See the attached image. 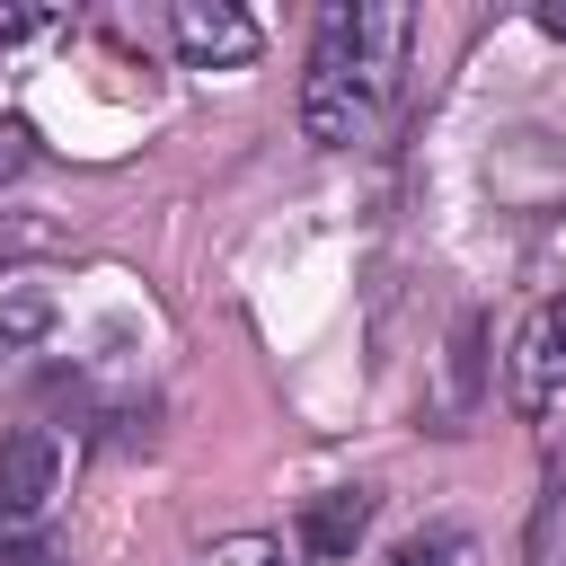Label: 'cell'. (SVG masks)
I'll return each mask as SVG.
<instances>
[{
	"instance_id": "9c48e42d",
	"label": "cell",
	"mask_w": 566,
	"mask_h": 566,
	"mask_svg": "<svg viewBox=\"0 0 566 566\" xmlns=\"http://www.w3.org/2000/svg\"><path fill=\"white\" fill-rule=\"evenodd\" d=\"M27 159H35V133H27L18 115H0V186H9V177H18Z\"/></svg>"
},
{
	"instance_id": "7a4b0ae2",
	"label": "cell",
	"mask_w": 566,
	"mask_h": 566,
	"mask_svg": "<svg viewBox=\"0 0 566 566\" xmlns=\"http://www.w3.org/2000/svg\"><path fill=\"white\" fill-rule=\"evenodd\" d=\"M566 398V292H548L531 318H522V336H513V354H504V407L513 416H548Z\"/></svg>"
},
{
	"instance_id": "3957f363",
	"label": "cell",
	"mask_w": 566,
	"mask_h": 566,
	"mask_svg": "<svg viewBox=\"0 0 566 566\" xmlns=\"http://www.w3.org/2000/svg\"><path fill=\"white\" fill-rule=\"evenodd\" d=\"M168 44H177L186 71H248L256 44H265V27L239 0H177L168 9Z\"/></svg>"
},
{
	"instance_id": "ba28073f",
	"label": "cell",
	"mask_w": 566,
	"mask_h": 566,
	"mask_svg": "<svg viewBox=\"0 0 566 566\" xmlns=\"http://www.w3.org/2000/svg\"><path fill=\"white\" fill-rule=\"evenodd\" d=\"M62 18L53 9H0V44H35V35H53Z\"/></svg>"
},
{
	"instance_id": "8fae6325",
	"label": "cell",
	"mask_w": 566,
	"mask_h": 566,
	"mask_svg": "<svg viewBox=\"0 0 566 566\" xmlns=\"http://www.w3.org/2000/svg\"><path fill=\"white\" fill-rule=\"evenodd\" d=\"M531 18H539V35H557V44H566V0H539Z\"/></svg>"
},
{
	"instance_id": "5b68a950",
	"label": "cell",
	"mask_w": 566,
	"mask_h": 566,
	"mask_svg": "<svg viewBox=\"0 0 566 566\" xmlns=\"http://www.w3.org/2000/svg\"><path fill=\"white\" fill-rule=\"evenodd\" d=\"M371 486H327V495H310V513H301V557H318V566H336V557H354L363 548V531H371Z\"/></svg>"
},
{
	"instance_id": "52a82bcc",
	"label": "cell",
	"mask_w": 566,
	"mask_h": 566,
	"mask_svg": "<svg viewBox=\"0 0 566 566\" xmlns=\"http://www.w3.org/2000/svg\"><path fill=\"white\" fill-rule=\"evenodd\" d=\"M203 566H310L301 548H283V539H265V531H239V539H221Z\"/></svg>"
},
{
	"instance_id": "6da1fadb",
	"label": "cell",
	"mask_w": 566,
	"mask_h": 566,
	"mask_svg": "<svg viewBox=\"0 0 566 566\" xmlns=\"http://www.w3.org/2000/svg\"><path fill=\"white\" fill-rule=\"evenodd\" d=\"M407 44H416V9L398 0L318 9L310 62H301V133L318 150H363L407 88Z\"/></svg>"
},
{
	"instance_id": "30bf717a",
	"label": "cell",
	"mask_w": 566,
	"mask_h": 566,
	"mask_svg": "<svg viewBox=\"0 0 566 566\" xmlns=\"http://www.w3.org/2000/svg\"><path fill=\"white\" fill-rule=\"evenodd\" d=\"M44 327V301H9V318H0V345H18V336H35Z\"/></svg>"
},
{
	"instance_id": "277c9868",
	"label": "cell",
	"mask_w": 566,
	"mask_h": 566,
	"mask_svg": "<svg viewBox=\"0 0 566 566\" xmlns=\"http://www.w3.org/2000/svg\"><path fill=\"white\" fill-rule=\"evenodd\" d=\"M53 478H62V442L44 424L0 433V522H35L53 504Z\"/></svg>"
},
{
	"instance_id": "8992f818",
	"label": "cell",
	"mask_w": 566,
	"mask_h": 566,
	"mask_svg": "<svg viewBox=\"0 0 566 566\" xmlns=\"http://www.w3.org/2000/svg\"><path fill=\"white\" fill-rule=\"evenodd\" d=\"M469 557V531L460 522H433V531H416V539H398L380 566H460Z\"/></svg>"
},
{
	"instance_id": "7c38bea8",
	"label": "cell",
	"mask_w": 566,
	"mask_h": 566,
	"mask_svg": "<svg viewBox=\"0 0 566 566\" xmlns=\"http://www.w3.org/2000/svg\"><path fill=\"white\" fill-rule=\"evenodd\" d=\"M0 256H9V239H0Z\"/></svg>"
}]
</instances>
